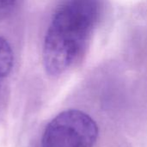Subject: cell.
I'll return each mask as SVG.
<instances>
[{
  "instance_id": "6da1fadb",
  "label": "cell",
  "mask_w": 147,
  "mask_h": 147,
  "mask_svg": "<svg viewBox=\"0 0 147 147\" xmlns=\"http://www.w3.org/2000/svg\"><path fill=\"white\" fill-rule=\"evenodd\" d=\"M100 15L98 0H61L47 29L42 47L46 72L59 76L83 53Z\"/></svg>"
},
{
  "instance_id": "7a4b0ae2",
  "label": "cell",
  "mask_w": 147,
  "mask_h": 147,
  "mask_svg": "<svg viewBox=\"0 0 147 147\" xmlns=\"http://www.w3.org/2000/svg\"><path fill=\"white\" fill-rule=\"evenodd\" d=\"M98 136L94 120L76 109L61 112L46 127L42 147H93Z\"/></svg>"
},
{
  "instance_id": "3957f363",
  "label": "cell",
  "mask_w": 147,
  "mask_h": 147,
  "mask_svg": "<svg viewBox=\"0 0 147 147\" xmlns=\"http://www.w3.org/2000/svg\"><path fill=\"white\" fill-rule=\"evenodd\" d=\"M14 64V53L9 43L0 36V84L9 76Z\"/></svg>"
},
{
  "instance_id": "277c9868",
  "label": "cell",
  "mask_w": 147,
  "mask_h": 147,
  "mask_svg": "<svg viewBox=\"0 0 147 147\" xmlns=\"http://www.w3.org/2000/svg\"><path fill=\"white\" fill-rule=\"evenodd\" d=\"M20 0H0V21L11 16L18 6Z\"/></svg>"
}]
</instances>
